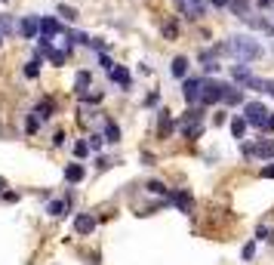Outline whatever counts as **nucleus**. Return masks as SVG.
I'll return each instance as SVG.
<instances>
[{
  "instance_id": "nucleus-17",
  "label": "nucleus",
  "mask_w": 274,
  "mask_h": 265,
  "mask_svg": "<svg viewBox=\"0 0 274 265\" xmlns=\"http://www.w3.org/2000/svg\"><path fill=\"white\" fill-rule=\"evenodd\" d=\"M105 142H120V127H117L114 120L105 123Z\"/></svg>"
},
{
  "instance_id": "nucleus-1",
  "label": "nucleus",
  "mask_w": 274,
  "mask_h": 265,
  "mask_svg": "<svg viewBox=\"0 0 274 265\" xmlns=\"http://www.w3.org/2000/svg\"><path fill=\"white\" fill-rule=\"evenodd\" d=\"M225 52H231L237 62H256V59H262V56H265L262 43H259V40H253L250 34H234V37H228Z\"/></svg>"
},
{
  "instance_id": "nucleus-2",
  "label": "nucleus",
  "mask_w": 274,
  "mask_h": 265,
  "mask_svg": "<svg viewBox=\"0 0 274 265\" xmlns=\"http://www.w3.org/2000/svg\"><path fill=\"white\" fill-rule=\"evenodd\" d=\"M244 117H247V123H250V127L268 130V117H271V111L265 108L262 102H247V105H244Z\"/></svg>"
},
{
  "instance_id": "nucleus-6",
  "label": "nucleus",
  "mask_w": 274,
  "mask_h": 265,
  "mask_svg": "<svg viewBox=\"0 0 274 265\" xmlns=\"http://www.w3.org/2000/svg\"><path fill=\"white\" fill-rule=\"evenodd\" d=\"M19 34L25 40H34L40 34V19H37V15H25V19L19 22Z\"/></svg>"
},
{
  "instance_id": "nucleus-38",
  "label": "nucleus",
  "mask_w": 274,
  "mask_h": 265,
  "mask_svg": "<svg viewBox=\"0 0 274 265\" xmlns=\"http://www.w3.org/2000/svg\"><path fill=\"white\" fill-rule=\"evenodd\" d=\"M6 188V179H3V176H0V191H3Z\"/></svg>"
},
{
  "instance_id": "nucleus-35",
  "label": "nucleus",
  "mask_w": 274,
  "mask_h": 265,
  "mask_svg": "<svg viewBox=\"0 0 274 265\" xmlns=\"http://www.w3.org/2000/svg\"><path fill=\"white\" fill-rule=\"evenodd\" d=\"M265 93H268V96H274V80H265Z\"/></svg>"
},
{
  "instance_id": "nucleus-20",
  "label": "nucleus",
  "mask_w": 274,
  "mask_h": 265,
  "mask_svg": "<svg viewBox=\"0 0 274 265\" xmlns=\"http://www.w3.org/2000/svg\"><path fill=\"white\" fill-rule=\"evenodd\" d=\"M37 74H40V52H37V59H34V62H28V65H25V77H31V80H34Z\"/></svg>"
},
{
  "instance_id": "nucleus-4",
  "label": "nucleus",
  "mask_w": 274,
  "mask_h": 265,
  "mask_svg": "<svg viewBox=\"0 0 274 265\" xmlns=\"http://www.w3.org/2000/svg\"><path fill=\"white\" fill-rule=\"evenodd\" d=\"M182 93H185V102H188V105H200L204 77H185V83H182Z\"/></svg>"
},
{
  "instance_id": "nucleus-24",
  "label": "nucleus",
  "mask_w": 274,
  "mask_h": 265,
  "mask_svg": "<svg viewBox=\"0 0 274 265\" xmlns=\"http://www.w3.org/2000/svg\"><path fill=\"white\" fill-rule=\"evenodd\" d=\"M102 142H105V136H99V133H96V136H89V142H86V145L93 148V151H99V148H102Z\"/></svg>"
},
{
  "instance_id": "nucleus-7",
  "label": "nucleus",
  "mask_w": 274,
  "mask_h": 265,
  "mask_svg": "<svg viewBox=\"0 0 274 265\" xmlns=\"http://www.w3.org/2000/svg\"><path fill=\"white\" fill-rule=\"evenodd\" d=\"M62 31V25H59V19H56V15H43V19H40V37H56V34Z\"/></svg>"
},
{
  "instance_id": "nucleus-40",
  "label": "nucleus",
  "mask_w": 274,
  "mask_h": 265,
  "mask_svg": "<svg viewBox=\"0 0 274 265\" xmlns=\"http://www.w3.org/2000/svg\"><path fill=\"white\" fill-rule=\"evenodd\" d=\"M0 43H3V34H0Z\"/></svg>"
},
{
  "instance_id": "nucleus-32",
  "label": "nucleus",
  "mask_w": 274,
  "mask_h": 265,
  "mask_svg": "<svg viewBox=\"0 0 274 265\" xmlns=\"http://www.w3.org/2000/svg\"><path fill=\"white\" fill-rule=\"evenodd\" d=\"M253 253H256V244H247V247H244V259H250Z\"/></svg>"
},
{
  "instance_id": "nucleus-19",
  "label": "nucleus",
  "mask_w": 274,
  "mask_h": 265,
  "mask_svg": "<svg viewBox=\"0 0 274 265\" xmlns=\"http://www.w3.org/2000/svg\"><path fill=\"white\" fill-rule=\"evenodd\" d=\"M74 90H77L80 96H86V90H89V74H86V71H80V74L74 77Z\"/></svg>"
},
{
  "instance_id": "nucleus-28",
  "label": "nucleus",
  "mask_w": 274,
  "mask_h": 265,
  "mask_svg": "<svg viewBox=\"0 0 274 265\" xmlns=\"http://www.w3.org/2000/svg\"><path fill=\"white\" fill-rule=\"evenodd\" d=\"M74 154H77V157H86V154H89V145H86V142H77V145H74Z\"/></svg>"
},
{
  "instance_id": "nucleus-18",
  "label": "nucleus",
  "mask_w": 274,
  "mask_h": 265,
  "mask_svg": "<svg viewBox=\"0 0 274 265\" xmlns=\"http://www.w3.org/2000/svg\"><path fill=\"white\" fill-rule=\"evenodd\" d=\"M241 99H244V96H241V90H237L234 83H228V90H225V99H222V102H225V105H237Z\"/></svg>"
},
{
  "instance_id": "nucleus-36",
  "label": "nucleus",
  "mask_w": 274,
  "mask_h": 265,
  "mask_svg": "<svg viewBox=\"0 0 274 265\" xmlns=\"http://www.w3.org/2000/svg\"><path fill=\"white\" fill-rule=\"evenodd\" d=\"M256 3H259V6H262V9H265V6H268V3H271V0H256Z\"/></svg>"
},
{
  "instance_id": "nucleus-13",
  "label": "nucleus",
  "mask_w": 274,
  "mask_h": 265,
  "mask_svg": "<svg viewBox=\"0 0 274 265\" xmlns=\"http://www.w3.org/2000/svg\"><path fill=\"white\" fill-rule=\"evenodd\" d=\"M111 80H114V83H120L123 90H126V86H130V71H126L123 65H120V68L114 65V68H111Z\"/></svg>"
},
{
  "instance_id": "nucleus-27",
  "label": "nucleus",
  "mask_w": 274,
  "mask_h": 265,
  "mask_svg": "<svg viewBox=\"0 0 274 265\" xmlns=\"http://www.w3.org/2000/svg\"><path fill=\"white\" fill-rule=\"evenodd\" d=\"M59 12L65 15V19H77V9L74 6H59Z\"/></svg>"
},
{
  "instance_id": "nucleus-16",
  "label": "nucleus",
  "mask_w": 274,
  "mask_h": 265,
  "mask_svg": "<svg viewBox=\"0 0 274 265\" xmlns=\"http://www.w3.org/2000/svg\"><path fill=\"white\" fill-rule=\"evenodd\" d=\"M65 179H68V182H80V179H83V167H80V164H68V167H65Z\"/></svg>"
},
{
  "instance_id": "nucleus-3",
  "label": "nucleus",
  "mask_w": 274,
  "mask_h": 265,
  "mask_svg": "<svg viewBox=\"0 0 274 265\" xmlns=\"http://www.w3.org/2000/svg\"><path fill=\"white\" fill-rule=\"evenodd\" d=\"M225 90H228V83H222V80H207V77H204L200 105H216V102H222V99H225Z\"/></svg>"
},
{
  "instance_id": "nucleus-26",
  "label": "nucleus",
  "mask_w": 274,
  "mask_h": 265,
  "mask_svg": "<svg viewBox=\"0 0 274 265\" xmlns=\"http://www.w3.org/2000/svg\"><path fill=\"white\" fill-rule=\"evenodd\" d=\"M37 127H40V117H37V114H34V117H28L25 130H28V133H37Z\"/></svg>"
},
{
  "instance_id": "nucleus-30",
  "label": "nucleus",
  "mask_w": 274,
  "mask_h": 265,
  "mask_svg": "<svg viewBox=\"0 0 274 265\" xmlns=\"http://www.w3.org/2000/svg\"><path fill=\"white\" fill-rule=\"evenodd\" d=\"M176 34H179L176 25H163V37H176Z\"/></svg>"
},
{
  "instance_id": "nucleus-31",
  "label": "nucleus",
  "mask_w": 274,
  "mask_h": 265,
  "mask_svg": "<svg viewBox=\"0 0 274 265\" xmlns=\"http://www.w3.org/2000/svg\"><path fill=\"white\" fill-rule=\"evenodd\" d=\"M225 120H228V111H219V114L213 117V123H216V127H222V123H225Z\"/></svg>"
},
{
  "instance_id": "nucleus-25",
  "label": "nucleus",
  "mask_w": 274,
  "mask_h": 265,
  "mask_svg": "<svg viewBox=\"0 0 274 265\" xmlns=\"http://www.w3.org/2000/svg\"><path fill=\"white\" fill-rule=\"evenodd\" d=\"M148 191H151V194H167L163 182H157V179H154V182H148ZM167 198H170V194H167Z\"/></svg>"
},
{
  "instance_id": "nucleus-29",
  "label": "nucleus",
  "mask_w": 274,
  "mask_h": 265,
  "mask_svg": "<svg viewBox=\"0 0 274 265\" xmlns=\"http://www.w3.org/2000/svg\"><path fill=\"white\" fill-rule=\"evenodd\" d=\"M99 65L105 68V71H111V68H114V62H111V59H108V56H105V52H102V56H99Z\"/></svg>"
},
{
  "instance_id": "nucleus-37",
  "label": "nucleus",
  "mask_w": 274,
  "mask_h": 265,
  "mask_svg": "<svg viewBox=\"0 0 274 265\" xmlns=\"http://www.w3.org/2000/svg\"><path fill=\"white\" fill-rule=\"evenodd\" d=\"M268 130H274V114H271V117H268Z\"/></svg>"
},
{
  "instance_id": "nucleus-14",
  "label": "nucleus",
  "mask_w": 274,
  "mask_h": 265,
  "mask_svg": "<svg viewBox=\"0 0 274 265\" xmlns=\"http://www.w3.org/2000/svg\"><path fill=\"white\" fill-rule=\"evenodd\" d=\"M157 133H160V136H170V133H173V117H170L167 111H160V120H157Z\"/></svg>"
},
{
  "instance_id": "nucleus-8",
  "label": "nucleus",
  "mask_w": 274,
  "mask_h": 265,
  "mask_svg": "<svg viewBox=\"0 0 274 265\" xmlns=\"http://www.w3.org/2000/svg\"><path fill=\"white\" fill-rule=\"evenodd\" d=\"M74 232H77V235L96 232V216H93V213H80V216L74 219Z\"/></svg>"
},
{
  "instance_id": "nucleus-12",
  "label": "nucleus",
  "mask_w": 274,
  "mask_h": 265,
  "mask_svg": "<svg viewBox=\"0 0 274 265\" xmlns=\"http://www.w3.org/2000/svg\"><path fill=\"white\" fill-rule=\"evenodd\" d=\"M170 71H173V77H185L188 74V59L185 56H176L173 65H170Z\"/></svg>"
},
{
  "instance_id": "nucleus-34",
  "label": "nucleus",
  "mask_w": 274,
  "mask_h": 265,
  "mask_svg": "<svg viewBox=\"0 0 274 265\" xmlns=\"http://www.w3.org/2000/svg\"><path fill=\"white\" fill-rule=\"evenodd\" d=\"M210 3H213L216 9H222V6H228V3H231V0H210Z\"/></svg>"
},
{
  "instance_id": "nucleus-15",
  "label": "nucleus",
  "mask_w": 274,
  "mask_h": 265,
  "mask_svg": "<svg viewBox=\"0 0 274 265\" xmlns=\"http://www.w3.org/2000/svg\"><path fill=\"white\" fill-rule=\"evenodd\" d=\"M247 127H250L247 117H234V120H231V133H234V139H244V136H247Z\"/></svg>"
},
{
  "instance_id": "nucleus-22",
  "label": "nucleus",
  "mask_w": 274,
  "mask_h": 265,
  "mask_svg": "<svg viewBox=\"0 0 274 265\" xmlns=\"http://www.w3.org/2000/svg\"><path fill=\"white\" fill-rule=\"evenodd\" d=\"M46 56L52 59V65H65V52L62 49H46Z\"/></svg>"
},
{
  "instance_id": "nucleus-39",
  "label": "nucleus",
  "mask_w": 274,
  "mask_h": 265,
  "mask_svg": "<svg viewBox=\"0 0 274 265\" xmlns=\"http://www.w3.org/2000/svg\"><path fill=\"white\" fill-rule=\"evenodd\" d=\"M188 3H200V0H188Z\"/></svg>"
},
{
  "instance_id": "nucleus-9",
  "label": "nucleus",
  "mask_w": 274,
  "mask_h": 265,
  "mask_svg": "<svg viewBox=\"0 0 274 265\" xmlns=\"http://www.w3.org/2000/svg\"><path fill=\"white\" fill-rule=\"evenodd\" d=\"M170 201L179 207V213H191V204H194V201H191V194H188V191H176V194H170Z\"/></svg>"
},
{
  "instance_id": "nucleus-21",
  "label": "nucleus",
  "mask_w": 274,
  "mask_h": 265,
  "mask_svg": "<svg viewBox=\"0 0 274 265\" xmlns=\"http://www.w3.org/2000/svg\"><path fill=\"white\" fill-rule=\"evenodd\" d=\"M15 31V25H12V15H0V34H12Z\"/></svg>"
},
{
  "instance_id": "nucleus-5",
  "label": "nucleus",
  "mask_w": 274,
  "mask_h": 265,
  "mask_svg": "<svg viewBox=\"0 0 274 265\" xmlns=\"http://www.w3.org/2000/svg\"><path fill=\"white\" fill-rule=\"evenodd\" d=\"M241 22H244V25H250V28H256V31H262V34H268V37H274V25H271L268 19H262V15L247 12V15H241Z\"/></svg>"
},
{
  "instance_id": "nucleus-11",
  "label": "nucleus",
  "mask_w": 274,
  "mask_h": 265,
  "mask_svg": "<svg viewBox=\"0 0 274 265\" xmlns=\"http://www.w3.org/2000/svg\"><path fill=\"white\" fill-rule=\"evenodd\" d=\"M253 154H256V157H262V161H271V157H274V142H268V139H265V142L253 145Z\"/></svg>"
},
{
  "instance_id": "nucleus-33",
  "label": "nucleus",
  "mask_w": 274,
  "mask_h": 265,
  "mask_svg": "<svg viewBox=\"0 0 274 265\" xmlns=\"http://www.w3.org/2000/svg\"><path fill=\"white\" fill-rule=\"evenodd\" d=\"M262 179H274V167H262Z\"/></svg>"
},
{
  "instance_id": "nucleus-23",
  "label": "nucleus",
  "mask_w": 274,
  "mask_h": 265,
  "mask_svg": "<svg viewBox=\"0 0 274 265\" xmlns=\"http://www.w3.org/2000/svg\"><path fill=\"white\" fill-rule=\"evenodd\" d=\"M49 213H52V216H65V204H62V201H52V204H49Z\"/></svg>"
},
{
  "instance_id": "nucleus-10",
  "label": "nucleus",
  "mask_w": 274,
  "mask_h": 265,
  "mask_svg": "<svg viewBox=\"0 0 274 265\" xmlns=\"http://www.w3.org/2000/svg\"><path fill=\"white\" fill-rule=\"evenodd\" d=\"M34 114H37L40 120H49L52 114H56V102H52V99H40L37 108H34Z\"/></svg>"
}]
</instances>
